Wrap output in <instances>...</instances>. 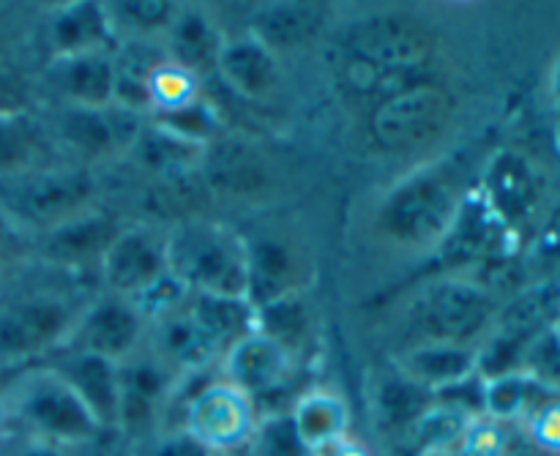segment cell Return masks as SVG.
<instances>
[{
	"mask_svg": "<svg viewBox=\"0 0 560 456\" xmlns=\"http://www.w3.org/2000/svg\"><path fill=\"white\" fill-rule=\"evenodd\" d=\"M438 38L405 14H372L353 22L339 42L337 77L355 96L386 98L430 80Z\"/></svg>",
	"mask_w": 560,
	"mask_h": 456,
	"instance_id": "1",
	"label": "cell"
},
{
	"mask_svg": "<svg viewBox=\"0 0 560 456\" xmlns=\"http://www.w3.org/2000/svg\"><path fill=\"white\" fill-rule=\"evenodd\" d=\"M167 271L191 295L246 299V246L222 224L186 219L164 235Z\"/></svg>",
	"mask_w": 560,
	"mask_h": 456,
	"instance_id": "2",
	"label": "cell"
},
{
	"mask_svg": "<svg viewBox=\"0 0 560 456\" xmlns=\"http://www.w3.org/2000/svg\"><path fill=\"white\" fill-rule=\"evenodd\" d=\"M3 410L20 421L31 437L66 448L85 446L104 432L74 388L55 370L27 372L5 386Z\"/></svg>",
	"mask_w": 560,
	"mask_h": 456,
	"instance_id": "3",
	"label": "cell"
},
{
	"mask_svg": "<svg viewBox=\"0 0 560 456\" xmlns=\"http://www.w3.org/2000/svg\"><path fill=\"white\" fill-rule=\"evenodd\" d=\"M495 295L485 284L443 279L416 295L408 309V334L413 344H463L479 348V339L498 320Z\"/></svg>",
	"mask_w": 560,
	"mask_h": 456,
	"instance_id": "4",
	"label": "cell"
},
{
	"mask_svg": "<svg viewBox=\"0 0 560 456\" xmlns=\"http://www.w3.org/2000/svg\"><path fill=\"white\" fill-rule=\"evenodd\" d=\"M459 191L443 173H419L399 184L377 211V227L394 244L430 249L441 244L459 217Z\"/></svg>",
	"mask_w": 560,
	"mask_h": 456,
	"instance_id": "5",
	"label": "cell"
},
{
	"mask_svg": "<svg viewBox=\"0 0 560 456\" xmlns=\"http://www.w3.org/2000/svg\"><path fill=\"white\" fill-rule=\"evenodd\" d=\"M93 175L71 164H44L31 173L0 180V211L25 227L55 230L80 217L93 200Z\"/></svg>",
	"mask_w": 560,
	"mask_h": 456,
	"instance_id": "6",
	"label": "cell"
},
{
	"mask_svg": "<svg viewBox=\"0 0 560 456\" xmlns=\"http://www.w3.org/2000/svg\"><path fill=\"white\" fill-rule=\"evenodd\" d=\"M452 113L454 98L446 87L421 80L375 104L370 115V135L383 151H416L446 131Z\"/></svg>",
	"mask_w": 560,
	"mask_h": 456,
	"instance_id": "7",
	"label": "cell"
},
{
	"mask_svg": "<svg viewBox=\"0 0 560 456\" xmlns=\"http://www.w3.org/2000/svg\"><path fill=\"white\" fill-rule=\"evenodd\" d=\"M257 424V405L233 383H208L184 408L180 430L195 437L213 456L233 454L252 443Z\"/></svg>",
	"mask_w": 560,
	"mask_h": 456,
	"instance_id": "8",
	"label": "cell"
},
{
	"mask_svg": "<svg viewBox=\"0 0 560 456\" xmlns=\"http://www.w3.org/2000/svg\"><path fill=\"white\" fill-rule=\"evenodd\" d=\"M77 315L58 295H31L0 312V366H16L47 353L74 334Z\"/></svg>",
	"mask_w": 560,
	"mask_h": 456,
	"instance_id": "9",
	"label": "cell"
},
{
	"mask_svg": "<svg viewBox=\"0 0 560 456\" xmlns=\"http://www.w3.org/2000/svg\"><path fill=\"white\" fill-rule=\"evenodd\" d=\"M200 178L213 195L255 200L273 186V164L255 142L219 137L211 145H206Z\"/></svg>",
	"mask_w": 560,
	"mask_h": 456,
	"instance_id": "10",
	"label": "cell"
},
{
	"mask_svg": "<svg viewBox=\"0 0 560 456\" xmlns=\"http://www.w3.org/2000/svg\"><path fill=\"white\" fill-rule=\"evenodd\" d=\"M140 113L124 107H63L58 115V140L82 159L113 156L137 140L142 129Z\"/></svg>",
	"mask_w": 560,
	"mask_h": 456,
	"instance_id": "11",
	"label": "cell"
},
{
	"mask_svg": "<svg viewBox=\"0 0 560 456\" xmlns=\"http://www.w3.org/2000/svg\"><path fill=\"white\" fill-rule=\"evenodd\" d=\"M102 277L113 295L137 299L167 273L164 238L145 227L120 230L98 260Z\"/></svg>",
	"mask_w": 560,
	"mask_h": 456,
	"instance_id": "12",
	"label": "cell"
},
{
	"mask_svg": "<svg viewBox=\"0 0 560 456\" xmlns=\"http://www.w3.org/2000/svg\"><path fill=\"white\" fill-rule=\"evenodd\" d=\"M148 320L140 315L135 304L124 295H109L93 304L85 315L77 320V350L82 353L102 355V359L126 361L137 353L142 337H145Z\"/></svg>",
	"mask_w": 560,
	"mask_h": 456,
	"instance_id": "13",
	"label": "cell"
},
{
	"mask_svg": "<svg viewBox=\"0 0 560 456\" xmlns=\"http://www.w3.org/2000/svg\"><path fill=\"white\" fill-rule=\"evenodd\" d=\"M173 391V370L159 355L135 353L118 364V426L145 432Z\"/></svg>",
	"mask_w": 560,
	"mask_h": 456,
	"instance_id": "14",
	"label": "cell"
},
{
	"mask_svg": "<svg viewBox=\"0 0 560 456\" xmlns=\"http://www.w3.org/2000/svg\"><path fill=\"white\" fill-rule=\"evenodd\" d=\"M331 25V5L317 0H273L260 3L249 16V36L266 49L290 52L320 38Z\"/></svg>",
	"mask_w": 560,
	"mask_h": 456,
	"instance_id": "15",
	"label": "cell"
},
{
	"mask_svg": "<svg viewBox=\"0 0 560 456\" xmlns=\"http://www.w3.org/2000/svg\"><path fill=\"white\" fill-rule=\"evenodd\" d=\"M246 246V301L252 306L271 304L282 295L301 293L306 277L299 249L273 235L244 241Z\"/></svg>",
	"mask_w": 560,
	"mask_h": 456,
	"instance_id": "16",
	"label": "cell"
},
{
	"mask_svg": "<svg viewBox=\"0 0 560 456\" xmlns=\"http://www.w3.org/2000/svg\"><path fill=\"white\" fill-rule=\"evenodd\" d=\"M290 370H293V353L257 331L224 350V377L235 388L249 394L255 405L284 388Z\"/></svg>",
	"mask_w": 560,
	"mask_h": 456,
	"instance_id": "17",
	"label": "cell"
},
{
	"mask_svg": "<svg viewBox=\"0 0 560 456\" xmlns=\"http://www.w3.org/2000/svg\"><path fill=\"white\" fill-rule=\"evenodd\" d=\"M44 85L66 107H109L113 104V55L107 49L49 58Z\"/></svg>",
	"mask_w": 560,
	"mask_h": 456,
	"instance_id": "18",
	"label": "cell"
},
{
	"mask_svg": "<svg viewBox=\"0 0 560 456\" xmlns=\"http://www.w3.org/2000/svg\"><path fill=\"white\" fill-rule=\"evenodd\" d=\"M217 74L238 96L249 102H266L279 91L282 69L271 49L262 47L249 33L238 38H224L217 60Z\"/></svg>",
	"mask_w": 560,
	"mask_h": 456,
	"instance_id": "19",
	"label": "cell"
},
{
	"mask_svg": "<svg viewBox=\"0 0 560 456\" xmlns=\"http://www.w3.org/2000/svg\"><path fill=\"white\" fill-rule=\"evenodd\" d=\"M52 370L74 388V394L85 402V408L91 410L102 430H118L120 394L115 361L74 350Z\"/></svg>",
	"mask_w": 560,
	"mask_h": 456,
	"instance_id": "20",
	"label": "cell"
},
{
	"mask_svg": "<svg viewBox=\"0 0 560 456\" xmlns=\"http://www.w3.org/2000/svg\"><path fill=\"white\" fill-rule=\"evenodd\" d=\"M113 33L115 27L109 22L107 5L102 3H66L44 22V44L49 58L107 49Z\"/></svg>",
	"mask_w": 560,
	"mask_h": 456,
	"instance_id": "21",
	"label": "cell"
},
{
	"mask_svg": "<svg viewBox=\"0 0 560 456\" xmlns=\"http://www.w3.org/2000/svg\"><path fill=\"white\" fill-rule=\"evenodd\" d=\"M164 36H167V58L175 66L191 71L195 77L217 71L224 36L206 11L197 9V5L178 9Z\"/></svg>",
	"mask_w": 560,
	"mask_h": 456,
	"instance_id": "22",
	"label": "cell"
},
{
	"mask_svg": "<svg viewBox=\"0 0 560 456\" xmlns=\"http://www.w3.org/2000/svg\"><path fill=\"white\" fill-rule=\"evenodd\" d=\"M397 370L435 397L476 375V348L438 342L410 344L399 355Z\"/></svg>",
	"mask_w": 560,
	"mask_h": 456,
	"instance_id": "23",
	"label": "cell"
},
{
	"mask_svg": "<svg viewBox=\"0 0 560 456\" xmlns=\"http://www.w3.org/2000/svg\"><path fill=\"white\" fill-rule=\"evenodd\" d=\"M118 233L120 224L113 213L85 211L49 230L47 241H44V255L60 266H82V262L102 260V255Z\"/></svg>",
	"mask_w": 560,
	"mask_h": 456,
	"instance_id": "24",
	"label": "cell"
},
{
	"mask_svg": "<svg viewBox=\"0 0 560 456\" xmlns=\"http://www.w3.org/2000/svg\"><path fill=\"white\" fill-rule=\"evenodd\" d=\"M219 353L222 348L202 331L186 306L153 323V355H159L173 372H195L211 366Z\"/></svg>",
	"mask_w": 560,
	"mask_h": 456,
	"instance_id": "25",
	"label": "cell"
},
{
	"mask_svg": "<svg viewBox=\"0 0 560 456\" xmlns=\"http://www.w3.org/2000/svg\"><path fill=\"white\" fill-rule=\"evenodd\" d=\"M560 312V284L545 282L536 288L523 290L514 301H509L495 320V337L509 342L512 348L523 350L534 342L539 334L556 328Z\"/></svg>",
	"mask_w": 560,
	"mask_h": 456,
	"instance_id": "26",
	"label": "cell"
},
{
	"mask_svg": "<svg viewBox=\"0 0 560 456\" xmlns=\"http://www.w3.org/2000/svg\"><path fill=\"white\" fill-rule=\"evenodd\" d=\"M129 151L135 162L142 169L156 175L159 180H180L200 175L206 148L195 145L189 140H180L178 135H173V131H167L153 120V124L142 126Z\"/></svg>",
	"mask_w": 560,
	"mask_h": 456,
	"instance_id": "27",
	"label": "cell"
},
{
	"mask_svg": "<svg viewBox=\"0 0 560 456\" xmlns=\"http://www.w3.org/2000/svg\"><path fill=\"white\" fill-rule=\"evenodd\" d=\"M290 421H293L299 441L312 452V448H320L337 437L348 435L350 408L337 391L315 388V391H306L304 397L295 399Z\"/></svg>",
	"mask_w": 560,
	"mask_h": 456,
	"instance_id": "28",
	"label": "cell"
},
{
	"mask_svg": "<svg viewBox=\"0 0 560 456\" xmlns=\"http://www.w3.org/2000/svg\"><path fill=\"white\" fill-rule=\"evenodd\" d=\"M44 164H49V137L33 113L0 115V180Z\"/></svg>",
	"mask_w": 560,
	"mask_h": 456,
	"instance_id": "29",
	"label": "cell"
},
{
	"mask_svg": "<svg viewBox=\"0 0 560 456\" xmlns=\"http://www.w3.org/2000/svg\"><path fill=\"white\" fill-rule=\"evenodd\" d=\"M485 189V202L503 224L523 219L536 200L534 175L528 164L514 153H503L495 159L487 173Z\"/></svg>",
	"mask_w": 560,
	"mask_h": 456,
	"instance_id": "30",
	"label": "cell"
},
{
	"mask_svg": "<svg viewBox=\"0 0 560 456\" xmlns=\"http://www.w3.org/2000/svg\"><path fill=\"white\" fill-rule=\"evenodd\" d=\"M550 397V388L541 386V383L536 381V377H530L528 372H509V375L481 381V416L503 424V421L530 416Z\"/></svg>",
	"mask_w": 560,
	"mask_h": 456,
	"instance_id": "31",
	"label": "cell"
},
{
	"mask_svg": "<svg viewBox=\"0 0 560 456\" xmlns=\"http://www.w3.org/2000/svg\"><path fill=\"white\" fill-rule=\"evenodd\" d=\"M167 55H159L151 44L131 42L129 47L113 55V104L115 107L145 113L151 109L148 102V82L156 66H162Z\"/></svg>",
	"mask_w": 560,
	"mask_h": 456,
	"instance_id": "32",
	"label": "cell"
},
{
	"mask_svg": "<svg viewBox=\"0 0 560 456\" xmlns=\"http://www.w3.org/2000/svg\"><path fill=\"white\" fill-rule=\"evenodd\" d=\"M189 315L222 350L255 331V306L233 295H189Z\"/></svg>",
	"mask_w": 560,
	"mask_h": 456,
	"instance_id": "33",
	"label": "cell"
},
{
	"mask_svg": "<svg viewBox=\"0 0 560 456\" xmlns=\"http://www.w3.org/2000/svg\"><path fill=\"white\" fill-rule=\"evenodd\" d=\"M432 402L435 397L399 370L383 377L375 388V416L386 432H413L416 421L430 410Z\"/></svg>",
	"mask_w": 560,
	"mask_h": 456,
	"instance_id": "34",
	"label": "cell"
},
{
	"mask_svg": "<svg viewBox=\"0 0 560 456\" xmlns=\"http://www.w3.org/2000/svg\"><path fill=\"white\" fill-rule=\"evenodd\" d=\"M479 413L463 408V405L435 399L424 416L413 426V443L424 456H448L457 454L468 435L470 424Z\"/></svg>",
	"mask_w": 560,
	"mask_h": 456,
	"instance_id": "35",
	"label": "cell"
},
{
	"mask_svg": "<svg viewBox=\"0 0 560 456\" xmlns=\"http://www.w3.org/2000/svg\"><path fill=\"white\" fill-rule=\"evenodd\" d=\"M310 320L312 317L304 293L282 295V299L255 309V331L273 339V342L284 344L290 353H293V348H299L304 342L306 331H310Z\"/></svg>",
	"mask_w": 560,
	"mask_h": 456,
	"instance_id": "36",
	"label": "cell"
},
{
	"mask_svg": "<svg viewBox=\"0 0 560 456\" xmlns=\"http://www.w3.org/2000/svg\"><path fill=\"white\" fill-rule=\"evenodd\" d=\"M197 98H200V77L175 66L170 58L156 66L148 82V102H151V109H156V115L189 107Z\"/></svg>",
	"mask_w": 560,
	"mask_h": 456,
	"instance_id": "37",
	"label": "cell"
},
{
	"mask_svg": "<svg viewBox=\"0 0 560 456\" xmlns=\"http://www.w3.org/2000/svg\"><path fill=\"white\" fill-rule=\"evenodd\" d=\"M178 5L167 0H126V3H109L107 14L113 27H129L137 36L151 33H167L170 22L175 20Z\"/></svg>",
	"mask_w": 560,
	"mask_h": 456,
	"instance_id": "38",
	"label": "cell"
},
{
	"mask_svg": "<svg viewBox=\"0 0 560 456\" xmlns=\"http://www.w3.org/2000/svg\"><path fill=\"white\" fill-rule=\"evenodd\" d=\"M156 124L164 126L167 131H173V135H178L180 140H189L195 142V145H211L213 140H219V115H217V107H213L211 102H206V98H197V102H191L189 107L184 109H175V113H167V115H156Z\"/></svg>",
	"mask_w": 560,
	"mask_h": 456,
	"instance_id": "39",
	"label": "cell"
},
{
	"mask_svg": "<svg viewBox=\"0 0 560 456\" xmlns=\"http://www.w3.org/2000/svg\"><path fill=\"white\" fill-rule=\"evenodd\" d=\"M523 372L550 388L552 394L560 391V337L556 328L539 334L523 353Z\"/></svg>",
	"mask_w": 560,
	"mask_h": 456,
	"instance_id": "40",
	"label": "cell"
},
{
	"mask_svg": "<svg viewBox=\"0 0 560 456\" xmlns=\"http://www.w3.org/2000/svg\"><path fill=\"white\" fill-rule=\"evenodd\" d=\"M255 456H310V448L299 441L290 413H277L257 424Z\"/></svg>",
	"mask_w": 560,
	"mask_h": 456,
	"instance_id": "41",
	"label": "cell"
},
{
	"mask_svg": "<svg viewBox=\"0 0 560 456\" xmlns=\"http://www.w3.org/2000/svg\"><path fill=\"white\" fill-rule=\"evenodd\" d=\"M33 104L36 85L31 77L14 60H0V115L33 113Z\"/></svg>",
	"mask_w": 560,
	"mask_h": 456,
	"instance_id": "42",
	"label": "cell"
},
{
	"mask_svg": "<svg viewBox=\"0 0 560 456\" xmlns=\"http://www.w3.org/2000/svg\"><path fill=\"white\" fill-rule=\"evenodd\" d=\"M509 435L503 424L487 419V416H476L470 424L468 435H465L459 456H506Z\"/></svg>",
	"mask_w": 560,
	"mask_h": 456,
	"instance_id": "43",
	"label": "cell"
},
{
	"mask_svg": "<svg viewBox=\"0 0 560 456\" xmlns=\"http://www.w3.org/2000/svg\"><path fill=\"white\" fill-rule=\"evenodd\" d=\"M33 16L25 5L0 3V60H11V52L25 42L31 33Z\"/></svg>",
	"mask_w": 560,
	"mask_h": 456,
	"instance_id": "44",
	"label": "cell"
},
{
	"mask_svg": "<svg viewBox=\"0 0 560 456\" xmlns=\"http://www.w3.org/2000/svg\"><path fill=\"white\" fill-rule=\"evenodd\" d=\"M528 430L530 437H534L541 448L560 456V402H556V399H545V402L528 416Z\"/></svg>",
	"mask_w": 560,
	"mask_h": 456,
	"instance_id": "45",
	"label": "cell"
},
{
	"mask_svg": "<svg viewBox=\"0 0 560 456\" xmlns=\"http://www.w3.org/2000/svg\"><path fill=\"white\" fill-rule=\"evenodd\" d=\"M151 456H213L208 448H202L195 437L186 435L184 430L173 432V435H164L162 441L153 446Z\"/></svg>",
	"mask_w": 560,
	"mask_h": 456,
	"instance_id": "46",
	"label": "cell"
},
{
	"mask_svg": "<svg viewBox=\"0 0 560 456\" xmlns=\"http://www.w3.org/2000/svg\"><path fill=\"white\" fill-rule=\"evenodd\" d=\"M310 456H372L370 448L361 446L359 441H353V437H337V441L326 443V446L320 448H312Z\"/></svg>",
	"mask_w": 560,
	"mask_h": 456,
	"instance_id": "47",
	"label": "cell"
},
{
	"mask_svg": "<svg viewBox=\"0 0 560 456\" xmlns=\"http://www.w3.org/2000/svg\"><path fill=\"white\" fill-rule=\"evenodd\" d=\"M11 456H71V448L58 446V443L38 441V437H27L25 443H20L11 452Z\"/></svg>",
	"mask_w": 560,
	"mask_h": 456,
	"instance_id": "48",
	"label": "cell"
},
{
	"mask_svg": "<svg viewBox=\"0 0 560 456\" xmlns=\"http://www.w3.org/2000/svg\"><path fill=\"white\" fill-rule=\"evenodd\" d=\"M541 249L550 260H560V208L550 217L545 233H541Z\"/></svg>",
	"mask_w": 560,
	"mask_h": 456,
	"instance_id": "49",
	"label": "cell"
},
{
	"mask_svg": "<svg viewBox=\"0 0 560 456\" xmlns=\"http://www.w3.org/2000/svg\"><path fill=\"white\" fill-rule=\"evenodd\" d=\"M552 91H556V96H558V102H560V60H558L556 71H552Z\"/></svg>",
	"mask_w": 560,
	"mask_h": 456,
	"instance_id": "50",
	"label": "cell"
},
{
	"mask_svg": "<svg viewBox=\"0 0 560 456\" xmlns=\"http://www.w3.org/2000/svg\"><path fill=\"white\" fill-rule=\"evenodd\" d=\"M3 391H5V386H0V421L5 419V410H3Z\"/></svg>",
	"mask_w": 560,
	"mask_h": 456,
	"instance_id": "51",
	"label": "cell"
},
{
	"mask_svg": "<svg viewBox=\"0 0 560 456\" xmlns=\"http://www.w3.org/2000/svg\"><path fill=\"white\" fill-rule=\"evenodd\" d=\"M556 331H558V337H560V312H558V320H556Z\"/></svg>",
	"mask_w": 560,
	"mask_h": 456,
	"instance_id": "52",
	"label": "cell"
}]
</instances>
